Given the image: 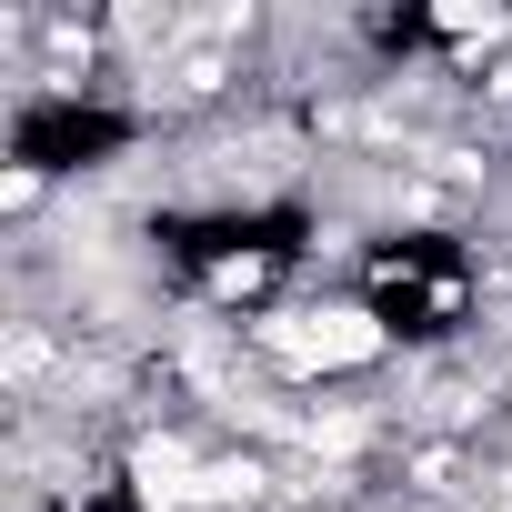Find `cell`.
Segmentation results:
<instances>
[{
    "label": "cell",
    "mask_w": 512,
    "mask_h": 512,
    "mask_svg": "<svg viewBox=\"0 0 512 512\" xmlns=\"http://www.w3.org/2000/svg\"><path fill=\"white\" fill-rule=\"evenodd\" d=\"M272 342H282V362L322 372V362H372V352H382V322H372V312H302V322H282Z\"/></svg>",
    "instance_id": "1"
},
{
    "label": "cell",
    "mask_w": 512,
    "mask_h": 512,
    "mask_svg": "<svg viewBox=\"0 0 512 512\" xmlns=\"http://www.w3.org/2000/svg\"><path fill=\"white\" fill-rule=\"evenodd\" d=\"M131 482H141V502H151V512H171V502H191V492H201L181 442H141V452H131Z\"/></svg>",
    "instance_id": "2"
},
{
    "label": "cell",
    "mask_w": 512,
    "mask_h": 512,
    "mask_svg": "<svg viewBox=\"0 0 512 512\" xmlns=\"http://www.w3.org/2000/svg\"><path fill=\"white\" fill-rule=\"evenodd\" d=\"M442 31H452V41H492V31H502V11H492V0H482V11H472V0H452Z\"/></svg>",
    "instance_id": "3"
},
{
    "label": "cell",
    "mask_w": 512,
    "mask_h": 512,
    "mask_svg": "<svg viewBox=\"0 0 512 512\" xmlns=\"http://www.w3.org/2000/svg\"><path fill=\"white\" fill-rule=\"evenodd\" d=\"M251 482H262V472H251V462H211V472H201V502H241Z\"/></svg>",
    "instance_id": "4"
}]
</instances>
